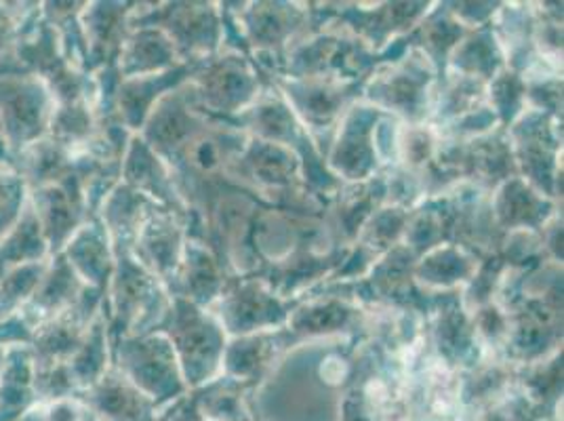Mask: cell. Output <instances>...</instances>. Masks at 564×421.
Returning a JSON list of instances; mask_svg holds the SVG:
<instances>
[{
	"label": "cell",
	"instance_id": "3",
	"mask_svg": "<svg viewBox=\"0 0 564 421\" xmlns=\"http://www.w3.org/2000/svg\"><path fill=\"white\" fill-rule=\"evenodd\" d=\"M85 289L87 284L72 270L68 259L57 253L48 259L43 279L18 316L30 331H34L68 312L72 305L80 300Z\"/></svg>",
	"mask_w": 564,
	"mask_h": 421
},
{
	"label": "cell",
	"instance_id": "15",
	"mask_svg": "<svg viewBox=\"0 0 564 421\" xmlns=\"http://www.w3.org/2000/svg\"><path fill=\"white\" fill-rule=\"evenodd\" d=\"M7 350H9V346L0 344V375H2V369H4V360H7Z\"/></svg>",
	"mask_w": 564,
	"mask_h": 421
},
{
	"label": "cell",
	"instance_id": "8",
	"mask_svg": "<svg viewBox=\"0 0 564 421\" xmlns=\"http://www.w3.org/2000/svg\"><path fill=\"white\" fill-rule=\"evenodd\" d=\"M68 367H70L80 395L87 392L106 375L108 371V339H106V328H104L101 319H97L94 327L89 328L83 346L68 360Z\"/></svg>",
	"mask_w": 564,
	"mask_h": 421
},
{
	"label": "cell",
	"instance_id": "5",
	"mask_svg": "<svg viewBox=\"0 0 564 421\" xmlns=\"http://www.w3.org/2000/svg\"><path fill=\"white\" fill-rule=\"evenodd\" d=\"M62 256L68 259L72 270L87 287L106 289L112 272V247L110 235L97 215L72 236L62 249Z\"/></svg>",
	"mask_w": 564,
	"mask_h": 421
},
{
	"label": "cell",
	"instance_id": "13",
	"mask_svg": "<svg viewBox=\"0 0 564 421\" xmlns=\"http://www.w3.org/2000/svg\"><path fill=\"white\" fill-rule=\"evenodd\" d=\"M11 164H15V159H13V154H11V150H9L7 141H4V136L0 131V169L11 166Z\"/></svg>",
	"mask_w": 564,
	"mask_h": 421
},
{
	"label": "cell",
	"instance_id": "6",
	"mask_svg": "<svg viewBox=\"0 0 564 421\" xmlns=\"http://www.w3.org/2000/svg\"><path fill=\"white\" fill-rule=\"evenodd\" d=\"M51 259L47 238L30 201L20 222L0 240V277L13 268Z\"/></svg>",
	"mask_w": 564,
	"mask_h": 421
},
{
	"label": "cell",
	"instance_id": "14",
	"mask_svg": "<svg viewBox=\"0 0 564 421\" xmlns=\"http://www.w3.org/2000/svg\"><path fill=\"white\" fill-rule=\"evenodd\" d=\"M45 411H47V404H36L18 421H45Z\"/></svg>",
	"mask_w": 564,
	"mask_h": 421
},
{
	"label": "cell",
	"instance_id": "9",
	"mask_svg": "<svg viewBox=\"0 0 564 421\" xmlns=\"http://www.w3.org/2000/svg\"><path fill=\"white\" fill-rule=\"evenodd\" d=\"M47 261L13 268L0 277V323L18 316L47 270Z\"/></svg>",
	"mask_w": 564,
	"mask_h": 421
},
{
	"label": "cell",
	"instance_id": "4",
	"mask_svg": "<svg viewBox=\"0 0 564 421\" xmlns=\"http://www.w3.org/2000/svg\"><path fill=\"white\" fill-rule=\"evenodd\" d=\"M94 421H150V400L129 377L117 371L106 375L87 392L76 397Z\"/></svg>",
	"mask_w": 564,
	"mask_h": 421
},
{
	"label": "cell",
	"instance_id": "2",
	"mask_svg": "<svg viewBox=\"0 0 564 421\" xmlns=\"http://www.w3.org/2000/svg\"><path fill=\"white\" fill-rule=\"evenodd\" d=\"M28 201L47 238L51 258L62 253L72 236L94 217L85 194V182L78 175L51 186L28 190Z\"/></svg>",
	"mask_w": 564,
	"mask_h": 421
},
{
	"label": "cell",
	"instance_id": "1",
	"mask_svg": "<svg viewBox=\"0 0 564 421\" xmlns=\"http://www.w3.org/2000/svg\"><path fill=\"white\" fill-rule=\"evenodd\" d=\"M55 101L45 83L25 72L15 55L0 64V131L13 159L48 133Z\"/></svg>",
	"mask_w": 564,
	"mask_h": 421
},
{
	"label": "cell",
	"instance_id": "10",
	"mask_svg": "<svg viewBox=\"0 0 564 421\" xmlns=\"http://www.w3.org/2000/svg\"><path fill=\"white\" fill-rule=\"evenodd\" d=\"M28 205V186L15 164L0 169V240L20 222Z\"/></svg>",
	"mask_w": 564,
	"mask_h": 421
},
{
	"label": "cell",
	"instance_id": "12",
	"mask_svg": "<svg viewBox=\"0 0 564 421\" xmlns=\"http://www.w3.org/2000/svg\"><path fill=\"white\" fill-rule=\"evenodd\" d=\"M30 339H32V331L20 316H11L0 323V344L15 346V344H30Z\"/></svg>",
	"mask_w": 564,
	"mask_h": 421
},
{
	"label": "cell",
	"instance_id": "7",
	"mask_svg": "<svg viewBox=\"0 0 564 421\" xmlns=\"http://www.w3.org/2000/svg\"><path fill=\"white\" fill-rule=\"evenodd\" d=\"M85 4L87 2H41L43 18L55 30L64 57L83 72H87V41L80 22Z\"/></svg>",
	"mask_w": 564,
	"mask_h": 421
},
{
	"label": "cell",
	"instance_id": "11",
	"mask_svg": "<svg viewBox=\"0 0 564 421\" xmlns=\"http://www.w3.org/2000/svg\"><path fill=\"white\" fill-rule=\"evenodd\" d=\"M41 2H0V64L13 60L15 47Z\"/></svg>",
	"mask_w": 564,
	"mask_h": 421
},
{
	"label": "cell",
	"instance_id": "16",
	"mask_svg": "<svg viewBox=\"0 0 564 421\" xmlns=\"http://www.w3.org/2000/svg\"><path fill=\"white\" fill-rule=\"evenodd\" d=\"M91 421H94V420H91Z\"/></svg>",
	"mask_w": 564,
	"mask_h": 421
}]
</instances>
